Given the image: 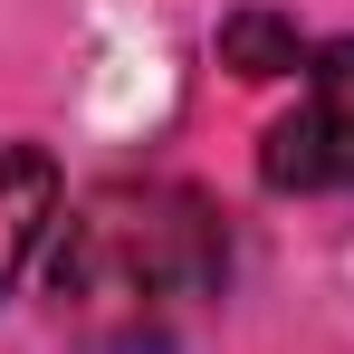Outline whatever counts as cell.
Here are the masks:
<instances>
[{
	"label": "cell",
	"mask_w": 354,
	"mask_h": 354,
	"mask_svg": "<svg viewBox=\"0 0 354 354\" xmlns=\"http://www.w3.org/2000/svg\"><path fill=\"white\" fill-rule=\"evenodd\" d=\"M221 67L230 77H249V86H268V77H297L306 67V39H297L288 10H221Z\"/></svg>",
	"instance_id": "277c9868"
},
{
	"label": "cell",
	"mask_w": 354,
	"mask_h": 354,
	"mask_svg": "<svg viewBox=\"0 0 354 354\" xmlns=\"http://www.w3.org/2000/svg\"><path fill=\"white\" fill-rule=\"evenodd\" d=\"M58 230V163H48V144H0V297L10 278L39 259V239Z\"/></svg>",
	"instance_id": "3957f363"
},
{
	"label": "cell",
	"mask_w": 354,
	"mask_h": 354,
	"mask_svg": "<svg viewBox=\"0 0 354 354\" xmlns=\"http://www.w3.org/2000/svg\"><path fill=\"white\" fill-rule=\"evenodd\" d=\"M259 182L268 192H354V39L306 48L297 106L259 134Z\"/></svg>",
	"instance_id": "7a4b0ae2"
},
{
	"label": "cell",
	"mask_w": 354,
	"mask_h": 354,
	"mask_svg": "<svg viewBox=\"0 0 354 354\" xmlns=\"http://www.w3.org/2000/svg\"><path fill=\"white\" fill-rule=\"evenodd\" d=\"M230 288V230L211 192L163 173L96 182L48 239V326L77 354H173Z\"/></svg>",
	"instance_id": "6da1fadb"
}]
</instances>
